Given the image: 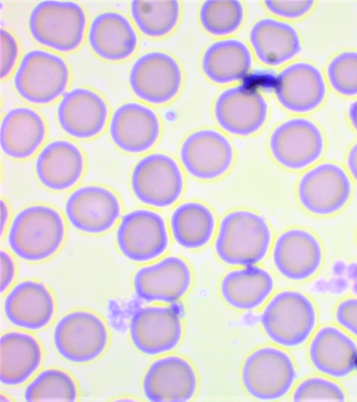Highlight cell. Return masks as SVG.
<instances>
[{
	"instance_id": "obj_39",
	"label": "cell",
	"mask_w": 357,
	"mask_h": 402,
	"mask_svg": "<svg viewBox=\"0 0 357 402\" xmlns=\"http://www.w3.org/2000/svg\"><path fill=\"white\" fill-rule=\"evenodd\" d=\"M335 320L340 327L357 338V297L341 300L335 309Z\"/></svg>"
},
{
	"instance_id": "obj_31",
	"label": "cell",
	"mask_w": 357,
	"mask_h": 402,
	"mask_svg": "<svg viewBox=\"0 0 357 402\" xmlns=\"http://www.w3.org/2000/svg\"><path fill=\"white\" fill-rule=\"evenodd\" d=\"M273 288L274 281L268 271L250 265L226 274L221 281L220 292L231 306L251 310L260 306Z\"/></svg>"
},
{
	"instance_id": "obj_17",
	"label": "cell",
	"mask_w": 357,
	"mask_h": 402,
	"mask_svg": "<svg viewBox=\"0 0 357 402\" xmlns=\"http://www.w3.org/2000/svg\"><path fill=\"white\" fill-rule=\"evenodd\" d=\"M268 107L257 90L238 85L222 91L217 97L214 115L220 128L238 136L257 132L265 124Z\"/></svg>"
},
{
	"instance_id": "obj_29",
	"label": "cell",
	"mask_w": 357,
	"mask_h": 402,
	"mask_svg": "<svg viewBox=\"0 0 357 402\" xmlns=\"http://www.w3.org/2000/svg\"><path fill=\"white\" fill-rule=\"evenodd\" d=\"M0 351V380L6 386L24 383L41 364L40 345L27 333L12 331L2 334Z\"/></svg>"
},
{
	"instance_id": "obj_20",
	"label": "cell",
	"mask_w": 357,
	"mask_h": 402,
	"mask_svg": "<svg viewBox=\"0 0 357 402\" xmlns=\"http://www.w3.org/2000/svg\"><path fill=\"white\" fill-rule=\"evenodd\" d=\"M192 274L182 258L170 255L139 268L134 275L136 295L146 302H174L190 288Z\"/></svg>"
},
{
	"instance_id": "obj_3",
	"label": "cell",
	"mask_w": 357,
	"mask_h": 402,
	"mask_svg": "<svg viewBox=\"0 0 357 402\" xmlns=\"http://www.w3.org/2000/svg\"><path fill=\"white\" fill-rule=\"evenodd\" d=\"M269 338L278 345L292 348L303 345L316 331L318 312L312 299L295 290L277 293L261 316Z\"/></svg>"
},
{
	"instance_id": "obj_19",
	"label": "cell",
	"mask_w": 357,
	"mask_h": 402,
	"mask_svg": "<svg viewBox=\"0 0 357 402\" xmlns=\"http://www.w3.org/2000/svg\"><path fill=\"white\" fill-rule=\"evenodd\" d=\"M308 356L319 374L334 380L342 379L356 368L357 343L339 326L324 325L310 338Z\"/></svg>"
},
{
	"instance_id": "obj_4",
	"label": "cell",
	"mask_w": 357,
	"mask_h": 402,
	"mask_svg": "<svg viewBox=\"0 0 357 402\" xmlns=\"http://www.w3.org/2000/svg\"><path fill=\"white\" fill-rule=\"evenodd\" d=\"M353 191V180L347 169L326 161L304 170L298 181L296 195L306 212L324 218L342 211L350 202Z\"/></svg>"
},
{
	"instance_id": "obj_28",
	"label": "cell",
	"mask_w": 357,
	"mask_h": 402,
	"mask_svg": "<svg viewBox=\"0 0 357 402\" xmlns=\"http://www.w3.org/2000/svg\"><path fill=\"white\" fill-rule=\"evenodd\" d=\"M88 41L93 52L109 61L130 57L137 45V34L130 21L116 11H105L91 21Z\"/></svg>"
},
{
	"instance_id": "obj_12",
	"label": "cell",
	"mask_w": 357,
	"mask_h": 402,
	"mask_svg": "<svg viewBox=\"0 0 357 402\" xmlns=\"http://www.w3.org/2000/svg\"><path fill=\"white\" fill-rule=\"evenodd\" d=\"M121 253L136 262L151 261L160 256L169 244L165 221L158 213L139 209L124 214L116 232Z\"/></svg>"
},
{
	"instance_id": "obj_16",
	"label": "cell",
	"mask_w": 357,
	"mask_h": 402,
	"mask_svg": "<svg viewBox=\"0 0 357 402\" xmlns=\"http://www.w3.org/2000/svg\"><path fill=\"white\" fill-rule=\"evenodd\" d=\"M64 211L75 229L96 234L111 229L121 209L119 200L112 191L98 185H86L70 194Z\"/></svg>"
},
{
	"instance_id": "obj_9",
	"label": "cell",
	"mask_w": 357,
	"mask_h": 402,
	"mask_svg": "<svg viewBox=\"0 0 357 402\" xmlns=\"http://www.w3.org/2000/svg\"><path fill=\"white\" fill-rule=\"evenodd\" d=\"M296 376L291 357L273 347L261 348L251 353L241 371L245 390L252 397L263 401L284 397L292 388Z\"/></svg>"
},
{
	"instance_id": "obj_7",
	"label": "cell",
	"mask_w": 357,
	"mask_h": 402,
	"mask_svg": "<svg viewBox=\"0 0 357 402\" xmlns=\"http://www.w3.org/2000/svg\"><path fill=\"white\" fill-rule=\"evenodd\" d=\"M70 72L66 61L52 52L34 49L22 58L13 77L18 94L33 104H47L66 89Z\"/></svg>"
},
{
	"instance_id": "obj_26",
	"label": "cell",
	"mask_w": 357,
	"mask_h": 402,
	"mask_svg": "<svg viewBox=\"0 0 357 402\" xmlns=\"http://www.w3.org/2000/svg\"><path fill=\"white\" fill-rule=\"evenodd\" d=\"M249 40L257 58L269 66H280L302 50L297 29L285 21L272 17L257 20L250 28Z\"/></svg>"
},
{
	"instance_id": "obj_13",
	"label": "cell",
	"mask_w": 357,
	"mask_h": 402,
	"mask_svg": "<svg viewBox=\"0 0 357 402\" xmlns=\"http://www.w3.org/2000/svg\"><path fill=\"white\" fill-rule=\"evenodd\" d=\"M272 257L276 269L283 277L301 282L318 273L324 262V251L316 234L310 230L295 227L278 237Z\"/></svg>"
},
{
	"instance_id": "obj_18",
	"label": "cell",
	"mask_w": 357,
	"mask_h": 402,
	"mask_svg": "<svg viewBox=\"0 0 357 402\" xmlns=\"http://www.w3.org/2000/svg\"><path fill=\"white\" fill-rule=\"evenodd\" d=\"M129 332L137 350L146 355H157L173 350L178 344L182 325L173 308L148 306L133 313Z\"/></svg>"
},
{
	"instance_id": "obj_25",
	"label": "cell",
	"mask_w": 357,
	"mask_h": 402,
	"mask_svg": "<svg viewBox=\"0 0 357 402\" xmlns=\"http://www.w3.org/2000/svg\"><path fill=\"white\" fill-rule=\"evenodd\" d=\"M84 160L80 149L73 142L56 140L47 144L35 163L38 181L47 188L61 191L73 186L81 178Z\"/></svg>"
},
{
	"instance_id": "obj_23",
	"label": "cell",
	"mask_w": 357,
	"mask_h": 402,
	"mask_svg": "<svg viewBox=\"0 0 357 402\" xmlns=\"http://www.w3.org/2000/svg\"><path fill=\"white\" fill-rule=\"evenodd\" d=\"M107 116L104 99L86 88L77 87L65 93L57 107V119L61 129L77 139H88L100 133Z\"/></svg>"
},
{
	"instance_id": "obj_8",
	"label": "cell",
	"mask_w": 357,
	"mask_h": 402,
	"mask_svg": "<svg viewBox=\"0 0 357 402\" xmlns=\"http://www.w3.org/2000/svg\"><path fill=\"white\" fill-rule=\"evenodd\" d=\"M109 340L107 329L97 315L87 311H74L62 316L54 326L53 342L64 359L84 364L99 357Z\"/></svg>"
},
{
	"instance_id": "obj_37",
	"label": "cell",
	"mask_w": 357,
	"mask_h": 402,
	"mask_svg": "<svg viewBox=\"0 0 357 402\" xmlns=\"http://www.w3.org/2000/svg\"><path fill=\"white\" fill-rule=\"evenodd\" d=\"M292 401L345 402L347 394L334 379L314 375L304 379L296 386Z\"/></svg>"
},
{
	"instance_id": "obj_10",
	"label": "cell",
	"mask_w": 357,
	"mask_h": 402,
	"mask_svg": "<svg viewBox=\"0 0 357 402\" xmlns=\"http://www.w3.org/2000/svg\"><path fill=\"white\" fill-rule=\"evenodd\" d=\"M130 184L140 202L157 208L174 204L184 187L178 164L162 153L150 154L141 158L132 170Z\"/></svg>"
},
{
	"instance_id": "obj_36",
	"label": "cell",
	"mask_w": 357,
	"mask_h": 402,
	"mask_svg": "<svg viewBox=\"0 0 357 402\" xmlns=\"http://www.w3.org/2000/svg\"><path fill=\"white\" fill-rule=\"evenodd\" d=\"M326 75L330 87L340 96H357V50H347L328 61Z\"/></svg>"
},
{
	"instance_id": "obj_44",
	"label": "cell",
	"mask_w": 357,
	"mask_h": 402,
	"mask_svg": "<svg viewBox=\"0 0 357 402\" xmlns=\"http://www.w3.org/2000/svg\"><path fill=\"white\" fill-rule=\"evenodd\" d=\"M1 234H3V230L8 219L9 211L6 203L1 200Z\"/></svg>"
},
{
	"instance_id": "obj_1",
	"label": "cell",
	"mask_w": 357,
	"mask_h": 402,
	"mask_svg": "<svg viewBox=\"0 0 357 402\" xmlns=\"http://www.w3.org/2000/svg\"><path fill=\"white\" fill-rule=\"evenodd\" d=\"M65 232L63 219L56 209L36 204L24 208L15 216L7 240L17 257L28 262H39L59 249Z\"/></svg>"
},
{
	"instance_id": "obj_40",
	"label": "cell",
	"mask_w": 357,
	"mask_h": 402,
	"mask_svg": "<svg viewBox=\"0 0 357 402\" xmlns=\"http://www.w3.org/2000/svg\"><path fill=\"white\" fill-rule=\"evenodd\" d=\"M1 79L11 72L18 55V45L13 35L8 30L1 29Z\"/></svg>"
},
{
	"instance_id": "obj_38",
	"label": "cell",
	"mask_w": 357,
	"mask_h": 402,
	"mask_svg": "<svg viewBox=\"0 0 357 402\" xmlns=\"http://www.w3.org/2000/svg\"><path fill=\"white\" fill-rule=\"evenodd\" d=\"M314 1H264L266 8L273 15L287 20H296L307 15Z\"/></svg>"
},
{
	"instance_id": "obj_35",
	"label": "cell",
	"mask_w": 357,
	"mask_h": 402,
	"mask_svg": "<svg viewBox=\"0 0 357 402\" xmlns=\"http://www.w3.org/2000/svg\"><path fill=\"white\" fill-rule=\"evenodd\" d=\"M243 18V6L236 0L205 1L199 11L202 27L215 36H225L235 32L241 26Z\"/></svg>"
},
{
	"instance_id": "obj_21",
	"label": "cell",
	"mask_w": 357,
	"mask_h": 402,
	"mask_svg": "<svg viewBox=\"0 0 357 402\" xmlns=\"http://www.w3.org/2000/svg\"><path fill=\"white\" fill-rule=\"evenodd\" d=\"M197 378L190 364L178 356L154 361L142 382L145 397L153 402H185L195 394Z\"/></svg>"
},
{
	"instance_id": "obj_15",
	"label": "cell",
	"mask_w": 357,
	"mask_h": 402,
	"mask_svg": "<svg viewBox=\"0 0 357 402\" xmlns=\"http://www.w3.org/2000/svg\"><path fill=\"white\" fill-rule=\"evenodd\" d=\"M180 161L185 171L200 180H213L226 173L234 161L233 147L220 132L202 128L183 141Z\"/></svg>"
},
{
	"instance_id": "obj_42",
	"label": "cell",
	"mask_w": 357,
	"mask_h": 402,
	"mask_svg": "<svg viewBox=\"0 0 357 402\" xmlns=\"http://www.w3.org/2000/svg\"><path fill=\"white\" fill-rule=\"evenodd\" d=\"M346 169L353 181L357 183V141L349 148L345 159Z\"/></svg>"
},
{
	"instance_id": "obj_22",
	"label": "cell",
	"mask_w": 357,
	"mask_h": 402,
	"mask_svg": "<svg viewBox=\"0 0 357 402\" xmlns=\"http://www.w3.org/2000/svg\"><path fill=\"white\" fill-rule=\"evenodd\" d=\"M115 145L125 152L139 154L151 149L160 133L155 112L142 104L128 102L114 112L109 126Z\"/></svg>"
},
{
	"instance_id": "obj_5",
	"label": "cell",
	"mask_w": 357,
	"mask_h": 402,
	"mask_svg": "<svg viewBox=\"0 0 357 402\" xmlns=\"http://www.w3.org/2000/svg\"><path fill=\"white\" fill-rule=\"evenodd\" d=\"M86 24L83 8L76 2L43 1L31 10L28 26L38 43L66 52L82 43Z\"/></svg>"
},
{
	"instance_id": "obj_14",
	"label": "cell",
	"mask_w": 357,
	"mask_h": 402,
	"mask_svg": "<svg viewBox=\"0 0 357 402\" xmlns=\"http://www.w3.org/2000/svg\"><path fill=\"white\" fill-rule=\"evenodd\" d=\"M274 91L278 103L286 110L305 114L323 104L328 87L322 71L315 64L298 61L279 72Z\"/></svg>"
},
{
	"instance_id": "obj_43",
	"label": "cell",
	"mask_w": 357,
	"mask_h": 402,
	"mask_svg": "<svg viewBox=\"0 0 357 402\" xmlns=\"http://www.w3.org/2000/svg\"><path fill=\"white\" fill-rule=\"evenodd\" d=\"M347 117L351 128L357 133V98L349 105Z\"/></svg>"
},
{
	"instance_id": "obj_6",
	"label": "cell",
	"mask_w": 357,
	"mask_h": 402,
	"mask_svg": "<svg viewBox=\"0 0 357 402\" xmlns=\"http://www.w3.org/2000/svg\"><path fill=\"white\" fill-rule=\"evenodd\" d=\"M326 148L323 131L313 120L295 117L278 124L269 138L275 161L283 168L305 170L319 162Z\"/></svg>"
},
{
	"instance_id": "obj_11",
	"label": "cell",
	"mask_w": 357,
	"mask_h": 402,
	"mask_svg": "<svg viewBox=\"0 0 357 402\" xmlns=\"http://www.w3.org/2000/svg\"><path fill=\"white\" fill-rule=\"evenodd\" d=\"M129 83L139 99L151 104H164L179 93L183 83L182 69L169 54L149 52L139 57L132 65Z\"/></svg>"
},
{
	"instance_id": "obj_30",
	"label": "cell",
	"mask_w": 357,
	"mask_h": 402,
	"mask_svg": "<svg viewBox=\"0 0 357 402\" xmlns=\"http://www.w3.org/2000/svg\"><path fill=\"white\" fill-rule=\"evenodd\" d=\"M252 65L249 47L236 38L216 40L205 50L201 68L211 82L225 84L243 79Z\"/></svg>"
},
{
	"instance_id": "obj_34",
	"label": "cell",
	"mask_w": 357,
	"mask_h": 402,
	"mask_svg": "<svg viewBox=\"0 0 357 402\" xmlns=\"http://www.w3.org/2000/svg\"><path fill=\"white\" fill-rule=\"evenodd\" d=\"M78 389L74 379L66 371L47 368L40 372L26 387V401H75Z\"/></svg>"
},
{
	"instance_id": "obj_33",
	"label": "cell",
	"mask_w": 357,
	"mask_h": 402,
	"mask_svg": "<svg viewBox=\"0 0 357 402\" xmlns=\"http://www.w3.org/2000/svg\"><path fill=\"white\" fill-rule=\"evenodd\" d=\"M132 17L144 35L152 38L163 37L176 27L181 16L179 1H132Z\"/></svg>"
},
{
	"instance_id": "obj_24",
	"label": "cell",
	"mask_w": 357,
	"mask_h": 402,
	"mask_svg": "<svg viewBox=\"0 0 357 402\" xmlns=\"http://www.w3.org/2000/svg\"><path fill=\"white\" fill-rule=\"evenodd\" d=\"M3 311L8 322L19 328L36 331L47 326L55 311V302L42 283L25 280L17 283L6 295Z\"/></svg>"
},
{
	"instance_id": "obj_2",
	"label": "cell",
	"mask_w": 357,
	"mask_h": 402,
	"mask_svg": "<svg viewBox=\"0 0 357 402\" xmlns=\"http://www.w3.org/2000/svg\"><path fill=\"white\" fill-rule=\"evenodd\" d=\"M271 241L264 217L248 210H235L221 220L215 241L219 259L229 265H253L266 255Z\"/></svg>"
},
{
	"instance_id": "obj_32",
	"label": "cell",
	"mask_w": 357,
	"mask_h": 402,
	"mask_svg": "<svg viewBox=\"0 0 357 402\" xmlns=\"http://www.w3.org/2000/svg\"><path fill=\"white\" fill-rule=\"evenodd\" d=\"M215 227L213 212L206 205L194 201L178 205L170 217V228L175 241L181 247L195 249L205 246Z\"/></svg>"
},
{
	"instance_id": "obj_41",
	"label": "cell",
	"mask_w": 357,
	"mask_h": 402,
	"mask_svg": "<svg viewBox=\"0 0 357 402\" xmlns=\"http://www.w3.org/2000/svg\"><path fill=\"white\" fill-rule=\"evenodd\" d=\"M1 288L3 294L12 284L15 275V265L10 255L1 250Z\"/></svg>"
},
{
	"instance_id": "obj_27",
	"label": "cell",
	"mask_w": 357,
	"mask_h": 402,
	"mask_svg": "<svg viewBox=\"0 0 357 402\" xmlns=\"http://www.w3.org/2000/svg\"><path fill=\"white\" fill-rule=\"evenodd\" d=\"M45 134V122L37 112L27 107H14L1 120V150L14 159L29 158L41 145Z\"/></svg>"
}]
</instances>
